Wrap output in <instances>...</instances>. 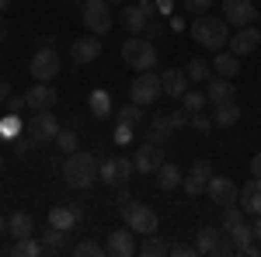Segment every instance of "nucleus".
<instances>
[{
  "instance_id": "44",
  "label": "nucleus",
  "mask_w": 261,
  "mask_h": 257,
  "mask_svg": "<svg viewBox=\"0 0 261 257\" xmlns=\"http://www.w3.org/2000/svg\"><path fill=\"white\" fill-rule=\"evenodd\" d=\"M133 132H136V129H129V125H119V129H115V142H119V146H125V142L133 139Z\"/></svg>"
},
{
  "instance_id": "50",
  "label": "nucleus",
  "mask_w": 261,
  "mask_h": 257,
  "mask_svg": "<svg viewBox=\"0 0 261 257\" xmlns=\"http://www.w3.org/2000/svg\"><path fill=\"white\" fill-rule=\"evenodd\" d=\"M7 35H11V24H7V18H4V14H0V42L7 39Z\"/></svg>"
},
{
  "instance_id": "2",
  "label": "nucleus",
  "mask_w": 261,
  "mask_h": 257,
  "mask_svg": "<svg viewBox=\"0 0 261 257\" xmlns=\"http://www.w3.org/2000/svg\"><path fill=\"white\" fill-rule=\"evenodd\" d=\"M98 160L94 153H87V150H73V153H66V163H63V181L70 184V188H91L94 181H98Z\"/></svg>"
},
{
  "instance_id": "28",
  "label": "nucleus",
  "mask_w": 261,
  "mask_h": 257,
  "mask_svg": "<svg viewBox=\"0 0 261 257\" xmlns=\"http://www.w3.org/2000/svg\"><path fill=\"white\" fill-rule=\"evenodd\" d=\"M42 250H45V254H63V250H66V230H60V226L49 222V230L42 233Z\"/></svg>"
},
{
  "instance_id": "42",
  "label": "nucleus",
  "mask_w": 261,
  "mask_h": 257,
  "mask_svg": "<svg viewBox=\"0 0 261 257\" xmlns=\"http://www.w3.org/2000/svg\"><path fill=\"white\" fill-rule=\"evenodd\" d=\"M185 11L188 14H205V11H213V0H185Z\"/></svg>"
},
{
  "instance_id": "52",
  "label": "nucleus",
  "mask_w": 261,
  "mask_h": 257,
  "mask_svg": "<svg viewBox=\"0 0 261 257\" xmlns=\"http://www.w3.org/2000/svg\"><path fill=\"white\" fill-rule=\"evenodd\" d=\"M4 233H7V216L0 212V237H4Z\"/></svg>"
},
{
  "instance_id": "24",
  "label": "nucleus",
  "mask_w": 261,
  "mask_h": 257,
  "mask_svg": "<svg viewBox=\"0 0 261 257\" xmlns=\"http://www.w3.org/2000/svg\"><path fill=\"white\" fill-rule=\"evenodd\" d=\"M7 233L14 240H24L35 233V219H32V212H14V216L7 219Z\"/></svg>"
},
{
  "instance_id": "45",
  "label": "nucleus",
  "mask_w": 261,
  "mask_h": 257,
  "mask_svg": "<svg viewBox=\"0 0 261 257\" xmlns=\"http://www.w3.org/2000/svg\"><path fill=\"white\" fill-rule=\"evenodd\" d=\"M171 254H174V257H195L199 250H195V247H185V243H174V247H171Z\"/></svg>"
},
{
  "instance_id": "35",
  "label": "nucleus",
  "mask_w": 261,
  "mask_h": 257,
  "mask_svg": "<svg viewBox=\"0 0 261 257\" xmlns=\"http://www.w3.org/2000/svg\"><path fill=\"white\" fill-rule=\"evenodd\" d=\"M205 91H185V94H181V108H185V111H188V115H192V111H205Z\"/></svg>"
},
{
  "instance_id": "9",
  "label": "nucleus",
  "mask_w": 261,
  "mask_h": 257,
  "mask_svg": "<svg viewBox=\"0 0 261 257\" xmlns=\"http://www.w3.org/2000/svg\"><path fill=\"white\" fill-rule=\"evenodd\" d=\"M60 119L53 115V108L49 111H35V119L24 125V132H28V139L32 142H53V139L60 136Z\"/></svg>"
},
{
  "instance_id": "41",
  "label": "nucleus",
  "mask_w": 261,
  "mask_h": 257,
  "mask_svg": "<svg viewBox=\"0 0 261 257\" xmlns=\"http://www.w3.org/2000/svg\"><path fill=\"white\" fill-rule=\"evenodd\" d=\"M18 129H21L18 115H11V111H7V119H0V132H4V136H18Z\"/></svg>"
},
{
  "instance_id": "43",
  "label": "nucleus",
  "mask_w": 261,
  "mask_h": 257,
  "mask_svg": "<svg viewBox=\"0 0 261 257\" xmlns=\"http://www.w3.org/2000/svg\"><path fill=\"white\" fill-rule=\"evenodd\" d=\"M4 104H7V111H11V115H18L21 108H28V101H24V94H21V98H18V94H11V98L4 101Z\"/></svg>"
},
{
  "instance_id": "33",
  "label": "nucleus",
  "mask_w": 261,
  "mask_h": 257,
  "mask_svg": "<svg viewBox=\"0 0 261 257\" xmlns=\"http://www.w3.org/2000/svg\"><path fill=\"white\" fill-rule=\"evenodd\" d=\"M11 254H14V257H39V254H45V250H42V240L35 243L32 237H24V240H14Z\"/></svg>"
},
{
  "instance_id": "17",
  "label": "nucleus",
  "mask_w": 261,
  "mask_h": 257,
  "mask_svg": "<svg viewBox=\"0 0 261 257\" xmlns=\"http://www.w3.org/2000/svg\"><path fill=\"white\" fill-rule=\"evenodd\" d=\"M24 101H28V108H32V111H49V108H56L60 94H56L49 83L35 80V87H32V91H24Z\"/></svg>"
},
{
  "instance_id": "4",
  "label": "nucleus",
  "mask_w": 261,
  "mask_h": 257,
  "mask_svg": "<svg viewBox=\"0 0 261 257\" xmlns=\"http://www.w3.org/2000/svg\"><path fill=\"white\" fill-rule=\"evenodd\" d=\"M81 21L91 35H108L112 24H115V14H112V4L108 0H84L81 4Z\"/></svg>"
},
{
  "instance_id": "40",
  "label": "nucleus",
  "mask_w": 261,
  "mask_h": 257,
  "mask_svg": "<svg viewBox=\"0 0 261 257\" xmlns=\"http://www.w3.org/2000/svg\"><path fill=\"white\" fill-rule=\"evenodd\" d=\"M167 122H171V129H174V132H181V129H188V111H185V108L167 111Z\"/></svg>"
},
{
  "instance_id": "36",
  "label": "nucleus",
  "mask_w": 261,
  "mask_h": 257,
  "mask_svg": "<svg viewBox=\"0 0 261 257\" xmlns=\"http://www.w3.org/2000/svg\"><path fill=\"white\" fill-rule=\"evenodd\" d=\"M119 125L140 129V125H143V108H140V104H125V108L119 111Z\"/></svg>"
},
{
  "instance_id": "12",
  "label": "nucleus",
  "mask_w": 261,
  "mask_h": 257,
  "mask_svg": "<svg viewBox=\"0 0 261 257\" xmlns=\"http://www.w3.org/2000/svg\"><path fill=\"white\" fill-rule=\"evenodd\" d=\"M209 178H213L209 160H195V163H192V170H188V174H185V181H181L185 195H188V198H199L202 191L209 188Z\"/></svg>"
},
{
  "instance_id": "26",
  "label": "nucleus",
  "mask_w": 261,
  "mask_h": 257,
  "mask_svg": "<svg viewBox=\"0 0 261 257\" xmlns=\"http://www.w3.org/2000/svg\"><path fill=\"white\" fill-rule=\"evenodd\" d=\"M233 94H237V91H233V80H226V77H216V80H209V83H205V98L213 101V104L230 101Z\"/></svg>"
},
{
  "instance_id": "22",
  "label": "nucleus",
  "mask_w": 261,
  "mask_h": 257,
  "mask_svg": "<svg viewBox=\"0 0 261 257\" xmlns=\"http://www.w3.org/2000/svg\"><path fill=\"white\" fill-rule=\"evenodd\" d=\"M241 122V108H237V101H220L216 104V111H213V125H220V129H233Z\"/></svg>"
},
{
  "instance_id": "48",
  "label": "nucleus",
  "mask_w": 261,
  "mask_h": 257,
  "mask_svg": "<svg viewBox=\"0 0 261 257\" xmlns=\"http://www.w3.org/2000/svg\"><path fill=\"white\" fill-rule=\"evenodd\" d=\"M251 178H261V153H254V160H251Z\"/></svg>"
},
{
  "instance_id": "19",
  "label": "nucleus",
  "mask_w": 261,
  "mask_h": 257,
  "mask_svg": "<svg viewBox=\"0 0 261 257\" xmlns=\"http://www.w3.org/2000/svg\"><path fill=\"white\" fill-rule=\"evenodd\" d=\"M237 205H241L244 212H251V216H261V178H251L244 184Z\"/></svg>"
},
{
  "instance_id": "25",
  "label": "nucleus",
  "mask_w": 261,
  "mask_h": 257,
  "mask_svg": "<svg viewBox=\"0 0 261 257\" xmlns=\"http://www.w3.org/2000/svg\"><path fill=\"white\" fill-rule=\"evenodd\" d=\"M153 178H157V184H161V191H174V188H181L185 174L178 170V163H167V160H164V163H161V170H157Z\"/></svg>"
},
{
  "instance_id": "20",
  "label": "nucleus",
  "mask_w": 261,
  "mask_h": 257,
  "mask_svg": "<svg viewBox=\"0 0 261 257\" xmlns=\"http://www.w3.org/2000/svg\"><path fill=\"white\" fill-rule=\"evenodd\" d=\"M188 83H192V80H188L185 70H164V73H161V87H164L167 98H178L181 101V94L188 91Z\"/></svg>"
},
{
  "instance_id": "3",
  "label": "nucleus",
  "mask_w": 261,
  "mask_h": 257,
  "mask_svg": "<svg viewBox=\"0 0 261 257\" xmlns=\"http://www.w3.org/2000/svg\"><path fill=\"white\" fill-rule=\"evenodd\" d=\"M122 60H125L129 70L143 73V70H153V66H157V49H153V42H150V39L133 35V39L122 42Z\"/></svg>"
},
{
  "instance_id": "37",
  "label": "nucleus",
  "mask_w": 261,
  "mask_h": 257,
  "mask_svg": "<svg viewBox=\"0 0 261 257\" xmlns=\"http://www.w3.org/2000/svg\"><path fill=\"white\" fill-rule=\"evenodd\" d=\"M73 254L77 257H101V254H108V250L101 247L98 240H81V243L73 247Z\"/></svg>"
},
{
  "instance_id": "39",
  "label": "nucleus",
  "mask_w": 261,
  "mask_h": 257,
  "mask_svg": "<svg viewBox=\"0 0 261 257\" xmlns=\"http://www.w3.org/2000/svg\"><path fill=\"white\" fill-rule=\"evenodd\" d=\"M108 108H112L108 94H105V91H94V94H91V111H94V115H108Z\"/></svg>"
},
{
  "instance_id": "34",
  "label": "nucleus",
  "mask_w": 261,
  "mask_h": 257,
  "mask_svg": "<svg viewBox=\"0 0 261 257\" xmlns=\"http://www.w3.org/2000/svg\"><path fill=\"white\" fill-rule=\"evenodd\" d=\"M209 70H213V63H205L202 56H195V60H188V66H185V73H188V80H195V83H202V80H209Z\"/></svg>"
},
{
  "instance_id": "46",
  "label": "nucleus",
  "mask_w": 261,
  "mask_h": 257,
  "mask_svg": "<svg viewBox=\"0 0 261 257\" xmlns=\"http://www.w3.org/2000/svg\"><path fill=\"white\" fill-rule=\"evenodd\" d=\"M11 94H14V91H11V80H4V77H0V104L11 98Z\"/></svg>"
},
{
  "instance_id": "57",
  "label": "nucleus",
  "mask_w": 261,
  "mask_h": 257,
  "mask_svg": "<svg viewBox=\"0 0 261 257\" xmlns=\"http://www.w3.org/2000/svg\"><path fill=\"white\" fill-rule=\"evenodd\" d=\"M258 21H261V11H258Z\"/></svg>"
},
{
  "instance_id": "11",
  "label": "nucleus",
  "mask_w": 261,
  "mask_h": 257,
  "mask_svg": "<svg viewBox=\"0 0 261 257\" xmlns=\"http://www.w3.org/2000/svg\"><path fill=\"white\" fill-rule=\"evenodd\" d=\"M223 21L233 24V28L254 24V21H258V7H254L251 0H223Z\"/></svg>"
},
{
  "instance_id": "6",
  "label": "nucleus",
  "mask_w": 261,
  "mask_h": 257,
  "mask_svg": "<svg viewBox=\"0 0 261 257\" xmlns=\"http://www.w3.org/2000/svg\"><path fill=\"white\" fill-rule=\"evenodd\" d=\"M122 219H125V226L133 230V233H157V226H161V219L157 212L150 209V205H143V202H125L122 205Z\"/></svg>"
},
{
  "instance_id": "14",
  "label": "nucleus",
  "mask_w": 261,
  "mask_h": 257,
  "mask_svg": "<svg viewBox=\"0 0 261 257\" xmlns=\"http://www.w3.org/2000/svg\"><path fill=\"white\" fill-rule=\"evenodd\" d=\"M133 163H136V170L146 174V178H150V174H157V170H161V163H164V146H157V142H150V139H146L140 150H136Z\"/></svg>"
},
{
  "instance_id": "29",
  "label": "nucleus",
  "mask_w": 261,
  "mask_h": 257,
  "mask_svg": "<svg viewBox=\"0 0 261 257\" xmlns=\"http://www.w3.org/2000/svg\"><path fill=\"white\" fill-rule=\"evenodd\" d=\"M171 122H167V115H153V122H150V142H157V146H167V139H171Z\"/></svg>"
},
{
  "instance_id": "23",
  "label": "nucleus",
  "mask_w": 261,
  "mask_h": 257,
  "mask_svg": "<svg viewBox=\"0 0 261 257\" xmlns=\"http://www.w3.org/2000/svg\"><path fill=\"white\" fill-rule=\"evenodd\" d=\"M81 216H84L81 209H66V205H53V209H49V222L60 226V230H66V233L81 222Z\"/></svg>"
},
{
  "instance_id": "18",
  "label": "nucleus",
  "mask_w": 261,
  "mask_h": 257,
  "mask_svg": "<svg viewBox=\"0 0 261 257\" xmlns=\"http://www.w3.org/2000/svg\"><path fill=\"white\" fill-rule=\"evenodd\" d=\"M105 250L112 257H133L136 254V243H133V230L125 226V230H112L108 233V243H105Z\"/></svg>"
},
{
  "instance_id": "53",
  "label": "nucleus",
  "mask_w": 261,
  "mask_h": 257,
  "mask_svg": "<svg viewBox=\"0 0 261 257\" xmlns=\"http://www.w3.org/2000/svg\"><path fill=\"white\" fill-rule=\"evenodd\" d=\"M7 7H11V0H0V14H4V11H7Z\"/></svg>"
},
{
  "instance_id": "7",
  "label": "nucleus",
  "mask_w": 261,
  "mask_h": 257,
  "mask_svg": "<svg viewBox=\"0 0 261 257\" xmlns=\"http://www.w3.org/2000/svg\"><path fill=\"white\" fill-rule=\"evenodd\" d=\"M161 94H164L161 73H153V70H143V73H136V80L129 83V98H133V104H140V108L153 104Z\"/></svg>"
},
{
  "instance_id": "13",
  "label": "nucleus",
  "mask_w": 261,
  "mask_h": 257,
  "mask_svg": "<svg viewBox=\"0 0 261 257\" xmlns=\"http://www.w3.org/2000/svg\"><path fill=\"white\" fill-rule=\"evenodd\" d=\"M261 45V32L254 24H244V28H233V35H230V52L233 56H251V52H258Z\"/></svg>"
},
{
  "instance_id": "15",
  "label": "nucleus",
  "mask_w": 261,
  "mask_h": 257,
  "mask_svg": "<svg viewBox=\"0 0 261 257\" xmlns=\"http://www.w3.org/2000/svg\"><path fill=\"white\" fill-rule=\"evenodd\" d=\"M150 14H153V7H146V4H125L122 7V28L129 35H143L150 24Z\"/></svg>"
},
{
  "instance_id": "8",
  "label": "nucleus",
  "mask_w": 261,
  "mask_h": 257,
  "mask_svg": "<svg viewBox=\"0 0 261 257\" xmlns=\"http://www.w3.org/2000/svg\"><path fill=\"white\" fill-rule=\"evenodd\" d=\"M133 170H136V163L129 157H108V160H101V167H98V181H105L108 188H119V184L133 181Z\"/></svg>"
},
{
  "instance_id": "55",
  "label": "nucleus",
  "mask_w": 261,
  "mask_h": 257,
  "mask_svg": "<svg viewBox=\"0 0 261 257\" xmlns=\"http://www.w3.org/2000/svg\"><path fill=\"white\" fill-rule=\"evenodd\" d=\"M108 4H125V0H108Z\"/></svg>"
},
{
  "instance_id": "27",
  "label": "nucleus",
  "mask_w": 261,
  "mask_h": 257,
  "mask_svg": "<svg viewBox=\"0 0 261 257\" xmlns=\"http://www.w3.org/2000/svg\"><path fill=\"white\" fill-rule=\"evenodd\" d=\"M226 237L233 240V247H237V254H244V250H247V247H251V243H254V226H247V222H233V226H230V230H226Z\"/></svg>"
},
{
  "instance_id": "49",
  "label": "nucleus",
  "mask_w": 261,
  "mask_h": 257,
  "mask_svg": "<svg viewBox=\"0 0 261 257\" xmlns=\"http://www.w3.org/2000/svg\"><path fill=\"white\" fill-rule=\"evenodd\" d=\"M146 32H150V35H164V24H161V21H150Z\"/></svg>"
},
{
  "instance_id": "54",
  "label": "nucleus",
  "mask_w": 261,
  "mask_h": 257,
  "mask_svg": "<svg viewBox=\"0 0 261 257\" xmlns=\"http://www.w3.org/2000/svg\"><path fill=\"white\" fill-rule=\"evenodd\" d=\"M0 170H4V153H0Z\"/></svg>"
},
{
  "instance_id": "51",
  "label": "nucleus",
  "mask_w": 261,
  "mask_h": 257,
  "mask_svg": "<svg viewBox=\"0 0 261 257\" xmlns=\"http://www.w3.org/2000/svg\"><path fill=\"white\" fill-rule=\"evenodd\" d=\"M254 243L261 247V216H258V222H254Z\"/></svg>"
},
{
  "instance_id": "56",
  "label": "nucleus",
  "mask_w": 261,
  "mask_h": 257,
  "mask_svg": "<svg viewBox=\"0 0 261 257\" xmlns=\"http://www.w3.org/2000/svg\"><path fill=\"white\" fill-rule=\"evenodd\" d=\"M0 63H4V52H0Z\"/></svg>"
},
{
  "instance_id": "1",
  "label": "nucleus",
  "mask_w": 261,
  "mask_h": 257,
  "mask_svg": "<svg viewBox=\"0 0 261 257\" xmlns=\"http://www.w3.org/2000/svg\"><path fill=\"white\" fill-rule=\"evenodd\" d=\"M188 32H192V42L209 49V52H220V49L230 45V24L223 18H216V14H195Z\"/></svg>"
},
{
  "instance_id": "47",
  "label": "nucleus",
  "mask_w": 261,
  "mask_h": 257,
  "mask_svg": "<svg viewBox=\"0 0 261 257\" xmlns=\"http://www.w3.org/2000/svg\"><path fill=\"white\" fill-rule=\"evenodd\" d=\"M115 202H119V209L129 202V184H119V195H115Z\"/></svg>"
},
{
  "instance_id": "21",
  "label": "nucleus",
  "mask_w": 261,
  "mask_h": 257,
  "mask_svg": "<svg viewBox=\"0 0 261 257\" xmlns=\"http://www.w3.org/2000/svg\"><path fill=\"white\" fill-rule=\"evenodd\" d=\"M213 70H216V77L237 80V73H241V56H233L230 49H220L216 60H213Z\"/></svg>"
},
{
  "instance_id": "10",
  "label": "nucleus",
  "mask_w": 261,
  "mask_h": 257,
  "mask_svg": "<svg viewBox=\"0 0 261 257\" xmlns=\"http://www.w3.org/2000/svg\"><path fill=\"white\" fill-rule=\"evenodd\" d=\"M101 49H105V45H101V35H91V32H87L84 39H73V42H70L66 56H70V63H73V66H87V63H94L101 56Z\"/></svg>"
},
{
  "instance_id": "5",
  "label": "nucleus",
  "mask_w": 261,
  "mask_h": 257,
  "mask_svg": "<svg viewBox=\"0 0 261 257\" xmlns=\"http://www.w3.org/2000/svg\"><path fill=\"white\" fill-rule=\"evenodd\" d=\"M28 70H32V77H35V80L49 83V80L60 77L63 56L56 52V45H39V49H35V56H32V63H28Z\"/></svg>"
},
{
  "instance_id": "30",
  "label": "nucleus",
  "mask_w": 261,
  "mask_h": 257,
  "mask_svg": "<svg viewBox=\"0 0 261 257\" xmlns=\"http://www.w3.org/2000/svg\"><path fill=\"white\" fill-rule=\"evenodd\" d=\"M195 250H199V254H216V250H220V233H216L213 226H202L199 237H195Z\"/></svg>"
},
{
  "instance_id": "38",
  "label": "nucleus",
  "mask_w": 261,
  "mask_h": 257,
  "mask_svg": "<svg viewBox=\"0 0 261 257\" xmlns=\"http://www.w3.org/2000/svg\"><path fill=\"white\" fill-rule=\"evenodd\" d=\"M188 129H195V132H213V115L192 111V115H188Z\"/></svg>"
},
{
  "instance_id": "16",
  "label": "nucleus",
  "mask_w": 261,
  "mask_h": 257,
  "mask_svg": "<svg viewBox=\"0 0 261 257\" xmlns=\"http://www.w3.org/2000/svg\"><path fill=\"white\" fill-rule=\"evenodd\" d=\"M205 195H209V202L213 205H233L237 198H241V188L233 184L230 178H209V188H205Z\"/></svg>"
},
{
  "instance_id": "32",
  "label": "nucleus",
  "mask_w": 261,
  "mask_h": 257,
  "mask_svg": "<svg viewBox=\"0 0 261 257\" xmlns=\"http://www.w3.org/2000/svg\"><path fill=\"white\" fill-rule=\"evenodd\" d=\"M56 146H60L63 153H73L77 146H81V129H73V125H66V129H60V136L53 139Z\"/></svg>"
},
{
  "instance_id": "31",
  "label": "nucleus",
  "mask_w": 261,
  "mask_h": 257,
  "mask_svg": "<svg viewBox=\"0 0 261 257\" xmlns=\"http://www.w3.org/2000/svg\"><path fill=\"white\" fill-rule=\"evenodd\" d=\"M136 254H143V257H161V254H171V247H167L157 233H146V237H143V243L136 247Z\"/></svg>"
}]
</instances>
